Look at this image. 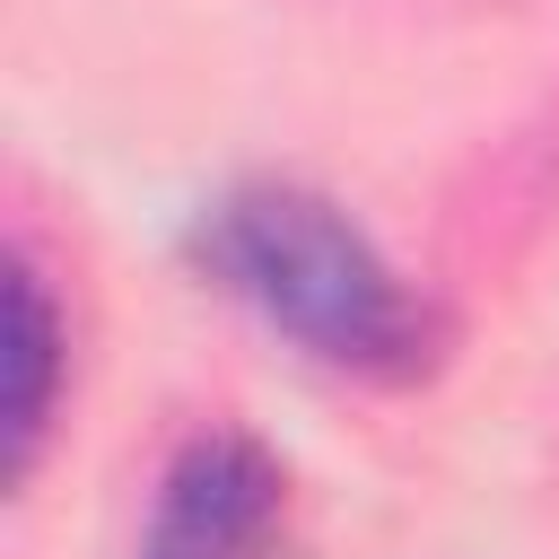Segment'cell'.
Here are the masks:
<instances>
[{
  "label": "cell",
  "instance_id": "obj_3",
  "mask_svg": "<svg viewBox=\"0 0 559 559\" xmlns=\"http://www.w3.org/2000/svg\"><path fill=\"white\" fill-rule=\"evenodd\" d=\"M61 332H52V297L35 280V262L17 253L9 262V472L26 480L35 454H44V419H52V358Z\"/></svg>",
  "mask_w": 559,
  "mask_h": 559
},
{
  "label": "cell",
  "instance_id": "obj_1",
  "mask_svg": "<svg viewBox=\"0 0 559 559\" xmlns=\"http://www.w3.org/2000/svg\"><path fill=\"white\" fill-rule=\"evenodd\" d=\"M192 253L227 297H245L271 332H288L306 358H323L341 376L402 384L428 367V341H437L428 306L323 192L236 183L227 201L201 210Z\"/></svg>",
  "mask_w": 559,
  "mask_h": 559
},
{
  "label": "cell",
  "instance_id": "obj_2",
  "mask_svg": "<svg viewBox=\"0 0 559 559\" xmlns=\"http://www.w3.org/2000/svg\"><path fill=\"white\" fill-rule=\"evenodd\" d=\"M280 507H288L280 463L253 437L210 428L166 463L148 533H140L131 559H262L271 533H280Z\"/></svg>",
  "mask_w": 559,
  "mask_h": 559
}]
</instances>
